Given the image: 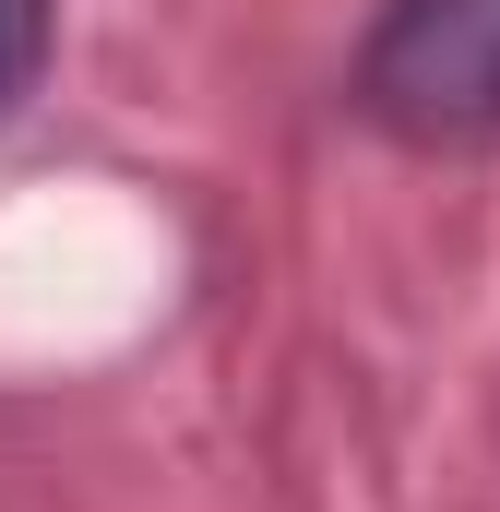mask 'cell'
Instances as JSON below:
<instances>
[{"mask_svg": "<svg viewBox=\"0 0 500 512\" xmlns=\"http://www.w3.org/2000/svg\"><path fill=\"white\" fill-rule=\"evenodd\" d=\"M48 24L60 0H0V108H24V84L48 72Z\"/></svg>", "mask_w": 500, "mask_h": 512, "instance_id": "obj_2", "label": "cell"}, {"mask_svg": "<svg viewBox=\"0 0 500 512\" xmlns=\"http://www.w3.org/2000/svg\"><path fill=\"white\" fill-rule=\"evenodd\" d=\"M358 108L405 143L500 131V0H381L358 48Z\"/></svg>", "mask_w": 500, "mask_h": 512, "instance_id": "obj_1", "label": "cell"}]
</instances>
